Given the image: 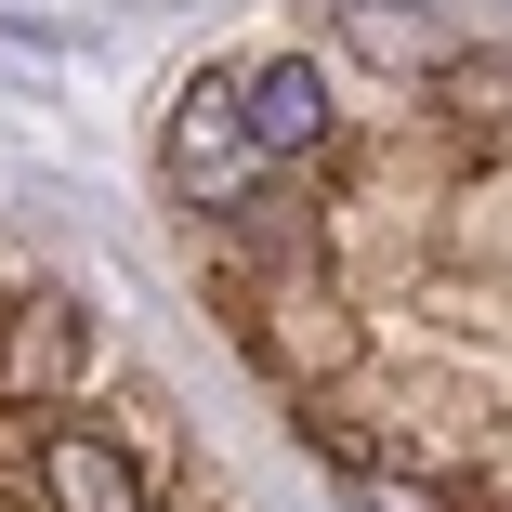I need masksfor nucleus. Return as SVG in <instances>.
<instances>
[{"label": "nucleus", "mask_w": 512, "mask_h": 512, "mask_svg": "<svg viewBox=\"0 0 512 512\" xmlns=\"http://www.w3.org/2000/svg\"><path fill=\"white\" fill-rule=\"evenodd\" d=\"M158 158H171V184H184V211H250V184L276 171L263 132H250V79H184Z\"/></svg>", "instance_id": "nucleus-1"}, {"label": "nucleus", "mask_w": 512, "mask_h": 512, "mask_svg": "<svg viewBox=\"0 0 512 512\" xmlns=\"http://www.w3.org/2000/svg\"><path fill=\"white\" fill-rule=\"evenodd\" d=\"M250 132H263V158H316V145H329V66H316V53L250 66Z\"/></svg>", "instance_id": "nucleus-2"}, {"label": "nucleus", "mask_w": 512, "mask_h": 512, "mask_svg": "<svg viewBox=\"0 0 512 512\" xmlns=\"http://www.w3.org/2000/svg\"><path fill=\"white\" fill-rule=\"evenodd\" d=\"M40 486H53V512H145V473L106 434H40Z\"/></svg>", "instance_id": "nucleus-3"}, {"label": "nucleus", "mask_w": 512, "mask_h": 512, "mask_svg": "<svg viewBox=\"0 0 512 512\" xmlns=\"http://www.w3.org/2000/svg\"><path fill=\"white\" fill-rule=\"evenodd\" d=\"M342 40L368 53V66H394V79H434V66H460V40H447V14H421V0H342Z\"/></svg>", "instance_id": "nucleus-4"}, {"label": "nucleus", "mask_w": 512, "mask_h": 512, "mask_svg": "<svg viewBox=\"0 0 512 512\" xmlns=\"http://www.w3.org/2000/svg\"><path fill=\"white\" fill-rule=\"evenodd\" d=\"M342 486H355V512H434V486H394V473H368V460H342Z\"/></svg>", "instance_id": "nucleus-5"}]
</instances>
